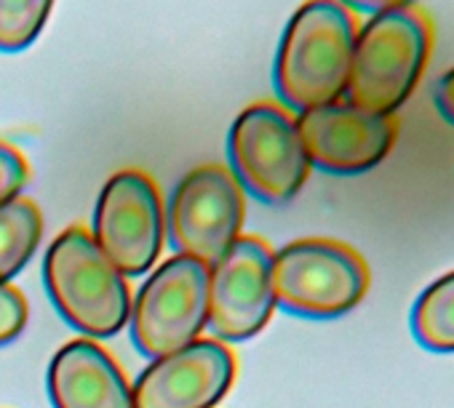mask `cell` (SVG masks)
I'll return each instance as SVG.
<instances>
[{
	"label": "cell",
	"instance_id": "cell-1",
	"mask_svg": "<svg viewBox=\"0 0 454 408\" xmlns=\"http://www.w3.org/2000/svg\"><path fill=\"white\" fill-rule=\"evenodd\" d=\"M358 30V14L340 0H305L292 14L273 67L276 94L289 110L345 99Z\"/></svg>",
	"mask_w": 454,
	"mask_h": 408
},
{
	"label": "cell",
	"instance_id": "cell-14",
	"mask_svg": "<svg viewBox=\"0 0 454 408\" xmlns=\"http://www.w3.org/2000/svg\"><path fill=\"white\" fill-rule=\"evenodd\" d=\"M411 334L430 352H454V270L435 278L417 296L411 307Z\"/></svg>",
	"mask_w": 454,
	"mask_h": 408
},
{
	"label": "cell",
	"instance_id": "cell-15",
	"mask_svg": "<svg viewBox=\"0 0 454 408\" xmlns=\"http://www.w3.org/2000/svg\"><path fill=\"white\" fill-rule=\"evenodd\" d=\"M54 9V0H0V51L17 54L35 43Z\"/></svg>",
	"mask_w": 454,
	"mask_h": 408
},
{
	"label": "cell",
	"instance_id": "cell-19",
	"mask_svg": "<svg viewBox=\"0 0 454 408\" xmlns=\"http://www.w3.org/2000/svg\"><path fill=\"white\" fill-rule=\"evenodd\" d=\"M435 110L449 126H454V67L435 86Z\"/></svg>",
	"mask_w": 454,
	"mask_h": 408
},
{
	"label": "cell",
	"instance_id": "cell-4",
	"mask_svg": "<svg viewBox=\"0 0 454 408\" xmlns=\"http://www.w3.org/2000/svg\"><path fill=\"white\" fill-rule=\"evenodd\" d=\"M372 275L364 257L340 241L305 238L273 254L276 304L302 318H340L356 310Z\"/></svg>",
	"mask_w": 454,
	"mask_h": 408
},
{
	"label": "cell",
	"instance_id": "cell-6",
	"mask_svg": "<svg viewBox=\"0 0 454 408\" xmlns=\"http://www.w3.org/2000/svg\"><path fill=\"white\" fill-rule=\"evenodd\" d=\"M206 323L208 265L176 254L139 289L131 307V342L142 355L163 358L192 344Z\"/></svg>",
	"mask_w": 454,
	"mask_h": 408
},
{
	"label": "cell",
	"instance_id": "cell-10",
	"mask_svg": "<svg viewBox=\"0 0 454 408\" xmlns=\"http://www.w3.org/2000/svg\"><path fill=\"white\" fill-rule=\"evenodd\" d=\"M297 128L310 166L337 176H356L377 168L398 139L395 115H377L348 99L300 112Z\"/></svg>",
	"mask_w": 454,
	"mask_h": 408
},
{
	"label": "cell",
	"instance_id": "cell-5",
	"mask_svg": "<svg viewBox=\"0 0 454 408\" xmlns=\"http://www.w3.org/2000/svg\"><path fill=\"white\" fill-rule=\"evenodd\" d=\"M227 155L239 184L270 206L289 203L313 168L297 118L273 102H257L233 120Z\"/></svg>",
	"mask_w": 454,
	"mask_h": 408
},
{
	"label": "cell",
	"instance_id": "cell-8",
	"mask_svg": "<svg viewBox=\"0 0 454 408\" xmlns=\"http://www.w3.org/2000/svg\"><path fill=\"white\" fill-rule=\"evenodd\" d=\"M166 217L158 184L145 171H118L99 192L91 238L123 273L145 275L163 249Z\"/></svg>",
	"mask_w": 454,
	"mask_h": 408
},
{
	"label": "cell",
	"instance_id": "cell-7",
	"mask_svg": "<svg viewBox=\"0 0 454 408\" xmlns=\"http://www.w3.org/2000/svg\"><path fill=\"white\" fill-rule=\"evenodd\" d=\"M244 214L239 179L224 166L203 163L187 171L171 195L166 217L171 249L211 267L241 238Z\"/></svg>",
	"mask_w": 454,
	"mask_h": 408
},
{
	"label": "cell",
	"instance_id": "cell-9",
	"mask_svg": "<svg viewBox=\"0 0 454 408\" xmlns=\"http://www.w3.org/2000/svg\"><path fill=\"white\" fill-rule=\"evenodd\" d=\"M276 312L273 249L260 238H239L208 267V328L216 339L257 336Z\"/></svg>",
	"mask_w": 454,
	"mask_h": 408
},
{
	"label": "cell",
	"instance_id": "cell-13",
	"mask_svg": "<svg viewBox=\"0 0 454 408\" xmlns=\"http://www.w3.org/2000/svg\"><path fill=\"white\" fill-rule=\"evenodd\" d=\"M43 217L30 197H14L0 206V283H6L38 251Z\"/></svg>",
	"mask_w": 454,
	"mask_h": 408
},
{
	"label": "cell",
	"instance_id": "cell-18",
	"mask_svg": "<svg viewBox=\"0 0 454 408\" xmlns=\"http://www.w3.org/2000/svg\"><path fill=\"white\" fill-rule=\"evenodd\" d=\"M345 9H350L353 14H387V12H398V9H409L414 6V0H340Z\"/></svg>",
	"mask_w": 454,
	"mask_h": 408
},
{
	"label": "cell",
	"instance_id": "cell-17",
	"mask_svg": "<svg viewBox=\"0 0 454 408\" xmlns=\"http://www.w3.org/2000/svg\"><path fill=\"white\" fill-rule=\"evenodd\" d=\"M27 326V302L25 296L9 286L0 283V344L14 342Z\"/></svg>",
	"mask_w": 454,
	"mask_h": 408
},
{
	"label": "cell",
	"instance_id": "cell-16",
	"mask_svg": "<svg viewBox=\"0 0 454 408\" xmlns=\"http://www.w3.org/2000/svg\"><path fill=\"white\" fill-rule=\"evenodd\" d=\"M27 179H30L27 158L14 144L0 139V206L20 197Z\"/></svg>",
	"mask_w": 454,
	"mask_h": 408
},
{
	"label": "cell",
	"instance_id": "cell-3",
	"mask_svg": "<svg viewBox=\"0 0 454 408\" xmlns=\"http://www.w3.org/2000/svg\"><path fill=\"white\" fill-rule=\"evenodd\" d=\"M43 281L62 318L86 336H115L131 315L126 275L86 227L65 230L46 251Z\"/></svg>",
	"mask_w": 454,
	"mask_h": 408
},
{
	"label": "cell",
	"instance_id": "cell-2",
	"mask_svg": "<svg viewBox=\"0 0 454 408\" xmlns=\"http://www.w3.org/2000/svg\"><path fill=\"white\" fill-rule=\"evenodd\" d=\"M433 46L435 27L419 6L369 17L356 38L345 99L377 115H395L425 78Z\"/></svg>",
	"mask_w": 454,
	"mask_h": 408
},
{
	"label": "cell",
	"instance_id": "cell-12",
	"mask_svg": "<svg viewBox=\"0 0 454 408\" xmlns=\"http://www.w3.org/2000/svg\"><path fill=\"white\" fill-rule=\"evenodd\" d=\"M54 408H134V392L121 366L91 339L67 342L49 366Z\"/></svg>",
	"mask_w": 454,
	"mask_h": 408
},
{
	"label": "cell",
	"instance_id": "cell-11",
	"mask_svg": "<svg viewBox=\"0 0 454 408\" xmlns=\"http://www.w3.org/2000/svg\"><path fill=\"white\" fill-rule=\"evenodd\" d=\"M236 358L219 339L155 358L134 384V408H214L233 387Z\"/></svg>",
	"mask_w": 454,
	"mask_h": 408
}]
</instances>
